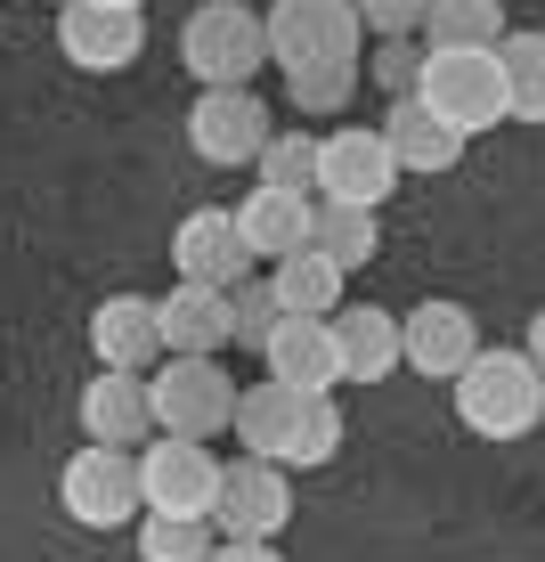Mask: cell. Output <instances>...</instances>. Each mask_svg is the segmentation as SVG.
<instances>
[{
    "mask_svg": "<svg viewBox=\"0 0 545 562\" xmlns=\"http://www.w3.org/2000/svg\"><path fill=\"white\" fill-rule=\"evenodd\" d=\"M57 506L82 530H123L147 514V481H139V449H114V440H82L57 473Z\"/></svg>",
    "mask_w": 545,
    "mask_h": 562,
    "instance_id": "obj_4",
    "label": "cell"
},
{
    "mask_svg": "<svg viewBox=\"0 0 545 562\" xmlns=\"http://www.w3.org/2000/svg\"><path fill=\"white\" fill-rule=\"evenodd\" d=\"M423 9H432V0H359V16H366V33H375V42L423 33Z\"/></svg>",
    "mask_w": 545,
    "mask_h": 562,
    "instance_id": "obj_31",
    "label": "cell"
},
{
    "mask_svg": "<svg viewBox=\"0 0 545 562\" xmlns=\"http://www.w3.org/2000/svg\"><path fill=\"white\" fill-rule=\"evenodd\" d=\"M504 49V74H513V123H545V33H513Z\"/></svg>",
    "mask_w": 545,
    "mask_h": 562,
    "instance_id": "obj_28",
    "label": "cell"
},
{
    "mask_svg": "<svg viewBox=\"0 0 545 562\" xmlns=\"http://www.w3.org/2000/svg\"><path fill=\"white\" fill-rule=\"evenodd\" d=\"M90 359H99V367H139V375L155 359H171L155 294H106L99 310H90Z\"/></svg>",
    "mask_w": 545,
    "mask_h": 562,
    "instance_id": "obj_17",
    "label": "cell"
},
{
    "mask_svg": "<svg viewBox=\"0 0 545 562\" xmlns=\"http://www.w3.org/2000/svg\"><path fill=\"white\" fill-rule=\"evenodd\" d=\"M261 171L269 188H302V196H318V171H326V139L318 131H277V139L261 147Z\"/></svg>",
    "mask_w": 545,
    "mask_h": 562,
    "instance_id": "obj_26",
    "label": "cell"
},
{
    "mask_svg": "<svg viewBox=\"0 0 545 562\" xmlns=\"http://www.w3.org/2000/svg\"><path fill=\"white\" fill-rule=\"evenodd\" d=\"M82 432L114 440V449H147L155 440V383L139 367H99L82 383Z\"/></svg>",
    "mask_w": 545,
    "mask_h": 562,
    "instance_id": "obj_13",
    "label": "cell"
},
{
    "mask_svg": "<svg viewBox=\"0 0 545 562\" xmlns=\"http://www.w3.org/2000/svg\"><path fill=\"white\" fill-rule=\"evenodd\" d=\"M220 521L204 514H139V562H212Z\"/></svg>",
    "mask_w": 545,
    "mask_h": 562,
    "instance_id": "obj_25",
    "label": "cell"
},
{
    "mask_svg": "<svg viewBox=\"0 0 545 562\" xmlns=\"http://www.w3.org/2000/svg\"><path fill=\"white\" fill-rule=\"evenodd\" d=\"M302 400L309 392H294V383H277V375H252L245 392H237V440L252 457H294V432H302Z\"/></svg>",
    "mask_w": 545,
    "mask_h": 562,
    "instance_id": "obj_20",
    "label": "cell"
},
{
    "mask_svg": "<svg viewBox=\"0 0 545 562\" xmlns=\"http://www.w3.org/2000/svg\"><path fill=\"white\" fill-rule=\"evenodd\" d=\"M261 16H269V57H277L285 74L359 57V42H366L359 0H269Z\"/></svg>",
    "mask_w": 545,
    "mask_h": 562,
    "instance_id": "obj_6",
    "label": "cell"
},
{
    "mask_svg": "<svg viewBox=\"0 0 545 562\" xmlns=\"http://www.w3.org/2000/svg\"><path fill=\"white\" fill-rule=\"evenodd\" d=\"M228 294H237V342H245V351H269V335H277V318H285L277 285H269V278H237Z\"/></svg>",
    "mask_w": 545,
    "mask_h": 562,
    "instance_id": "obj_30",
    "label": "cell"
},
{
    "mask_svg": "<svg viewBox=\"0 0 545 562\" xmlns=\"http://www.w3.org/2000/svg\"><path fill=\"white\" fill-rule=\"evenodd\" d=\"M391 188H399V155H391V139H383L375 123H342V131H326V171H318V196L383 212V204H391Z\"/></svg>",
    "mask_w": 545,
    "mask_h": 562,
    "instance_id": "obj_10",
    "label": "cell"
},
{
    "mask_svg": "<svg viewBox=\"0 0 545 562\" xmlns=\"http://www.w3.org/2000/svg\"><path fill=\"white\" fill-rule=\"evenodd\" d=\"M57 49L82 74H123L147 49V16L139 9H99V0H66L57 9Z\"/></svg>",
    "mask_w": 545,
    "mask_h": 562,
    "instance_id": "obj_11",
    "label": "cell"
},
{
    "mask_svg": "<svg viewBox=\"0 0 545 562\" xmlns=\"http://www.w3.org/2000/svg\"><path fill=\"white\" fill-rule=\"evenodd\" d=\"M383 139H391L399 171H456V155H464V131L447 123V114H432L423 99H391Z\"/></svg>",
    "mask_w": 545,
    "mask_h": 562,
    "instance_id": "obj_21",
    "label": "cell"
},
{
    "mask_svg": "<svg viewBox=\"0 0 545 562\" xmlns=\"http://www.w3.org/2000/svg\"><path fill=\"white\" fill-rule=\"evenodd\" d=\"M49 9H66V0H49Z\"/></svg>",
    "mask_w": 545,
    "mask_h": 562,
    "instance_id": "obj_35",
    "label": "cell"
},
{
    "mask_svg": "<svg viewBox=\"0 0 545 562\" xmlns=\"http://www.w3.org/2000/svg\"><path fill=\"white\" fill-rule=\"evenodd\" d=\"M423 49L416 33H399V42H375V57H366V74H375V90L383 99H416V82H423Z\"/></svg>",
    "mask_w": 545,
    "mask_h": 562,
    "instance_id": "obj_29",
    "label": "cell"
},
{
    "mask_svg": "<svg viewBox=\"0 0 545 562\" xmlns=\"http://www.w3.org/2000/svg\"><path fill=\"white\" fill-rule=\"evenodd\" d=\"M269 285H277V302H285V310H302V318H334L350 269H342V261H326L318 245H302V254L269 261Z\"/></svg>",
    "mask_w": 545,
    "mask_h": 562,
    "instance_id": "obj_22",
    "label": "cell"
},
{
    "mask_svg": "<svg viewBox=\"0 0 545 562\" xmlns=\"http://www.w3.org/2000/svg\"><path fill=\"white\" fill-rule=\"evenodd\" d=\"M261 367L277 383H294V392H334L342 375V342H334V318H302V310H285L277 318V335H269V351Z\"/></svg>",
    "mask_w": 545,
    "mask_h": 562,
    "instance_id": "obj_16",
    "label": "cell"
},
{
    "mask_svg": "<svg viewBox=\"0 0 545 562\" xmlns=\"http://www.w3.org/2000/svg\"><path fill=\"white\" fill-rule=\"evenodd\" d=\"M447 392H456L464 432H480V440H530L545 424V367L530 359V342L521 351H480Z\"/></svg>",
    "mask_w": 545,
    "mask_h": 562,
    "instance_id": "obj_1",
    "label": "cell"
},
{
    "mask_svg": "<svg viewBox=\"0 0 545 562\" xmlns=\"http://www.w3.org/2000/svg\"><path fill=\"white\" fill-rule=\"evenodd\" d=\"M237 228H245L252 261H285V254H302V245H318V196L252 180V196L237 204Z\"/></svg>",
    "mask_w": 545,
    "mask_h": 562,
    "instance_id": "obj_18",
    "label": "cell"
},
{
    "mask_svg": "<svg viewBox=\"0 0 545 562\" xmlns=\"http://www.w3.org/2000/svg\"><path fill=\"white\" fill-rule=\"evenodd\" d=\"M163 310V351H204L220 359L237 342V294L228 285H204V278H180L171 294H155Z\"/></svg>",
    "mask_w": 545,
    "mask_h": 562,
    "instance_id": "obj_15",
    "label": "cell"
},
{
    "mask_svg": "<svg viewBox=\"0 0 545 562\" xmlns=\"http://www.w3.org/2000/svg\"><path fill=\"white\" fill-rule=\"evenodd\" d=\"M416 99L447 114V123L473 139V131H497L513 114V74H504V49H432L423 57Z\"/></svg>",
    "mask_w": 545,
    "mask_h": 562,
    "instance_id": "obj_2",
    "label": "cell"
},
{
    "mask_svg": "<svg viewBox=\"0 0 545 562\" xmlns=\"http://www.w3.org/2000/svg\"><path fill=\"white\" fill-rule=\"evenodd\" d=\"M350 90H359V57H334V66L285 74V106H302V114H342Z\"/></svg>",
    "mask_w": 545,
    "mask_h": 562,
    "instance_id": "obj_27",
    "label": "cell"
},
{
    "mask_svg": "<svg viewBox=\"0 0 545 562\" xmlns=\"http://www.w3.org/2000/svg\"><path fill=\"white\" fill-rule=\"evenodd\" d=\"M480 359V326L464 302H416L407 310V375L423 383H456Z\"/></svg>",
    "mask_w": 545,
    "mask_h": 562,
    "instance_id": "obj_14",
    "label": "cell"
},
{
    "mask_svg": "<svg viewBox=\"0 0 545 562\" xmlns=\"http://www.w3.org/2000/svg\"><path fill=\"white\" fill-rule=\"evenodd\" d=\"M334 342H342V375L350 383H383L407 367V318H391V310L375 302H342L334 310Z\"/></svg>",
    "mask_w": 545,
    "mask_h": 562,
    "instance_id": "obj_19",
    "label": "cell"
},
{
    "mask_svg": "<svg viewBox=\"0 0 545 562\" xmlns=\"http://www.w3.org/2000/svg\"><path fill=\"white\" fill-rule=\"evenodd\" d=\"M147 383H155V432H188V440L237 432V392H245V383L228 375L220 359L171 351V367H155Z\"/></svg>",
    "mask_w": 545,
    "mask_h": 562,
    "instance_id": "obj_5",
    "label": "cell"
},
{
    "mask_svg": "<svg viewBox=\"0 0 545 562\" xmlns=\"http://www.w3.org/2000/svg\"><path fill=\"white\" fill-rule=\"evenodd\" d=\"M212 562H285V554H277V538H220Z\"/></svg>",
    "mask_w": 545,
    "mask_h": 562,
    "instance_id": "obj_32",
    "label": "cell"
},
{
    "mask_svg": "<svg viewBox=\"0 0 545 562\" xmlns=\"http://www.w3.org/2000/svg\"><path fill=\"white\" fill-rule=\"evenodd\" d=\"M294 464H277V457H237L220 473V506H212V521H220V538H277L285 521H294Z\"/></svg>",
    "mask_w": 545,
    "mask_h": 562,
    "instance_id": "obj_9",
    "label": "cell"
},
{
    "mask_svg": "<svg viewBox=\"0 0 545 562\" xmlns=\"http://www.w3.org/2000/svg\"><path fill=\"white\" fill-rule=\"evenodd\" d=\"M318 254L326 261H342V269H366L383 254V221L366 204H334V196H318Z\"/></svg>",
    "mask_w": 545,
    "mask_h": 562,
    "instance_id": "obj_24",
    "label": "cell"
},
{
    "mask_svg": "<svg viewBox=\"0 0 545 562\" xmlns=\"http://www.w3.org/2000/svg\"><path fill=\"white\" fill-rule=\"evenodd\" d=\"M530 359L545 367V310H537V318H530Z\"/></svg>",
    "mask_w": 545,
    "mask_h": 562,
    "instance_id": "obj_33",
    "label": "cell"
},
{
    "mask_svg": "<svg viewBox=\"0 0 545 562\" xmlns=\"http://www.w3.org/2000/svg\"><path fill=\"white\" fill-rule=\"evenodd\" d=\"M277 139L269 131V106L252 82H228V90H196V106H188V147L204 155V164L237 171V164H261V147Z\"/></svg>",
    "mask_w": 545,
    "mask_h": 562,
    "instance_id": "obj_7",
    "label": "cell"
},
{
    "mask_svg": "<svg viewBox=\"0 0 545 562\" xmlns=\"http://www.w3.org/2000/svg\"><path fill=\"white\" fill-rule=\"evenodd\" d=\"M504 0H432L423 9V49H497Z\"/></svg>",
    "mask_w": 545,
    "mask_h": 562,
    "instance_id": "obj_23",
    "label": "cell"
},
{
    "mask_svg": "<svg viewBox=\"0 0 545 562\" xmlns=\"http://www.w3.org/2000/svg\"><path fill=\"white\" fill-rule=\"evenodd\" d=\"M171 269L180 278H204V285H237L252 278V245H245V228H237V204H196L180 228H171Z\"/></svg>",
    "mask_w": 545,
    "mask_h": 562,
    "instance_id": "obj_12",
    "label": "cell"
},
{
    "mask_svg": "<svg viewBox=\"0 0 545 562\" xmlns=\"http://www.w3.org/2000/svg\"><path fill=\"white\" fill-rule=\"evenodd\" d=\"M220 473L228 464L188 432H155L139 449V481H147V514H204L220 506Z\"/></svg>",
    "mask_w": 545,
    "mask_h": 562,
    "instance_id": "obj_8",
    "label": "cell"
},
{
    "mask_svg": "<svg viewBox=\"0 0 545 562\" xmlns=\"http://www.w3.org/2000/svg\"><path fill=\"white\" fill-rule=\"evenodd\" d=\"M180 66H188L196 90L252 82V74L269 66V16H252L245 0H204V9L180 25Z\"/></svg>",
    "mask_w": 545,
    "mask_h": 562,
    "instance_id": "obj_3",
    "label": "cell"
},
{
    "mask_svg": "<svg viewBox=\"0 0 545 562\" xmlns=\"http://www.w3.org/2000/svg\"><path fill=\"white\" fill-rule=\"evenodd\" d=\"M99 9H147V0H99Z\"/></svg>",
    "mask_w": 545,
    "mask_h": 562,
    "instance_id": "obj_34",
    "label": "cell"
}]
</instances>
